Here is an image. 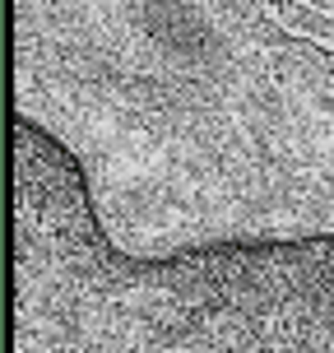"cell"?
Masks as SVG:
<instances>
[{
  "label": "cell",
  "mask_w": 334,
  "mask_h": 353,
  "mask_svg": "<svg viewBox=\"0 0 334 353\" xmlns=\"http://www.w3.org/2000/svg\"><path fill=\"white\" fill-rule=\"evenodd\" d=\"M19 353H334V242L130 261L23 144Z\"/></svg>",
  "instance_id": "obj_1"
},
{
  "label": "cell",
  "mask_w": 334,
  "mask_h": 353,
  "mask_svg": "<svg viewBox=\"0 0 334 353\" xmlns=\"http://www.w3.org/2000/svg\"><path fill=\"white\" fill-rule=\"evenodd\" d=\"M140 23H144V33L154 37V47L167 52L172 61H181V65H200L218 47L209 14L200 5H191V0H144Z\"/></svg>",
  "instance_id": "obj_2"
}]
</instances>
